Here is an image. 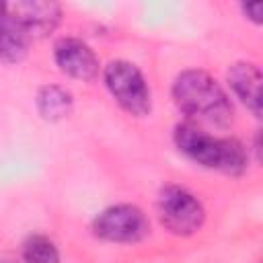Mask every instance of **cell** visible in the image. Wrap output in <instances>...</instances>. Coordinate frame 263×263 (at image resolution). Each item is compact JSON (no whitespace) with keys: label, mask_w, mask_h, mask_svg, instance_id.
I'll return each instance as SVG.
<instances>
[{"label":"cell","mask_w":263,"mask_h":263,"mask_svg":"<svg viewBox=\"0 0 263 263\" xmlns=\"http://www.w3.org/2000/svg\"><path fill=\"white\" fill-rule=\"evenodd\" d=\"M228 84L232 88V92L240 99L242 105H247V109L255 115L261 117V70L257 64L253 62H236L228 68Z\"/></svg>","instance_id":"8"},{"label":"cell","mask_w":263,"mask_h":263,"mask_svg":"<svg viewBox=\"0 0 263 263\" xmlns=\"http://www.w3.org/2000/svg\"><path fill=\"white\" fill-rule=\"evenodd\" d=\"M173 101L191 123L226 127L232 121V103L226 90L203 70H185L173 82Z\"/></svg>","instance_id":"1"},{"label":"cell","mask_w":263,"mask_h":263,"mask_svg":"<svg viewBox=\"0 0 263 263\" xmlns=\"http://www.w3.org/2000/svg\"><path fill=\"white\" fill-rule=\"evenodd\" d=\"M6 10L16 21V25L27 33V37H45L62 21V8L55 2H10L6 4Z\"/></svg>","instance_id":"6"},{"label":"cell","mask_w":263,"mask_h":263,"mask_svg":"<svg viewBox=\"0 0 263 263\" xmlns=\"http://www.w3.org/2000/svg\"><path fill=\"white\" fill-rule=\"evenodd\" d=\"M156 210L162 226L177 236L195 234L205 220L201 201L191 191L179 185H166L160 189Z\"/></svg>","instance_id":"4"},{"label":"cell","mask_w":263,"mask_h":263,"mask_svg":"<svg viewBox=\"0 0 263 263\" xmlns=\"http://www.w3.org/2000/svg\"><path fill=\"white\" fill-rule=\"evenodd\" d=\"M55 64L76 80H92L99 74V58L88 43L76 37H62L53 45Z\"/></svg>","instance_id":"7"},{"label":"cell","mask_w":263,"mask_h":263,"mask_svg":"<svg viewBox=\"0 0 263 263\" xmlns=\"http://www.w3.org/2000/svg\"><path fill=\"white\" fill-rule=\"evenodd\" d=\"M0 263H14V261H10V259H0Z\"/></svg>","instance_id":"13"},{"label":"cell","mask_w":263,"mask_h":263,"mask_svg":"<svg viewBox=\"0 0 263 263\" xmlns=\"http://www.w3.org/2000/svg\"><path fill=\"white\" fill-rule=\"evenodd\" d=\"M29 37L8 14L6 4L0 2V60L14 64L27 55Z\"/></svg>","instance_id":"9"},{"label":"cell","mask_w":263,"mask_h":263,"mask_svg":"<svg viewBox=\"0 0 263 263\" xmlns=\"http://www.w3.org/2000/svg\"><path fill=\"white\" fill-rule=\"evenodd\" d=\"M35 103H37L39 115L47 121H60V119L68 117L70 111H72V105H74L70 90H66L58 84L41 86L37 90Z\"/></svg>","instance_id":"10"},{"label":"cell","mask_w":263,"mask_h":263,"mask_svg":"<svg viewBox=\"0 0 263 263\" xmlns=\"http://www.w3.org/2000/svg\"><path fill=\"white\" fill-rule=\"evenodd\" d=\"M92 232L107 242H140L150 232V222L146 214L132 203H117L105 208L92 220Z\"/></svg>","instance_id":"5"},{"label":"cell","mask_w":263,"mask_h":263,"mask_svg":"<svg viewBox=\"0 0 263 263\" xmlns=\"http://www.w3.org/2000/svg\"><path fill=\"white\" fill-rule=\"evenodd\" d=\"M25 263H60V251L55 242L43 234H31L23 242Z\"/></svg>","instance_id":"11"},{"label":"cell","mask_w":263,"mask_h":263,"mask_svg":"<svg viewBox=\"0 0 263 263\" xmlns=\"http://www.w3.org/2000/svg\"><path fill=\"white\" fill-rule=\"evenodd\" d=\"M242 12L253 21V23H261V14H263V4L261 2H249V4H242Z\"/></svg>","instance_id":"12"},{"label":"cell","mask_w":263,"mask_h":263,"mask_svg":"<svg viewBox=\"0 0 263 263\" xmlns=\"http://www.w3.org/2000/svg\"><path fill=\"white\" fill-rule=\"evenodd\" d=\"M175 144L189 160L226 175H240L249 162V154L238 140L212 136L191 121L175 127Z\"/></svg>","instance_id":"2"},{"label":"cell","mask_w":263,"mask_h":263,"mask_svg":"<svg viewBox=\"0 0 263 263\" xmlns=\"http://www.w3.org/2000/svg\"><path fill=\"white\" fill-rule=\"evenodd\" d=\"M105 84L123 111L144 117L152 109V95L144 74L127 60H113L105 66Z\"/></svg>","instance_id":"3"}]
</instances>
